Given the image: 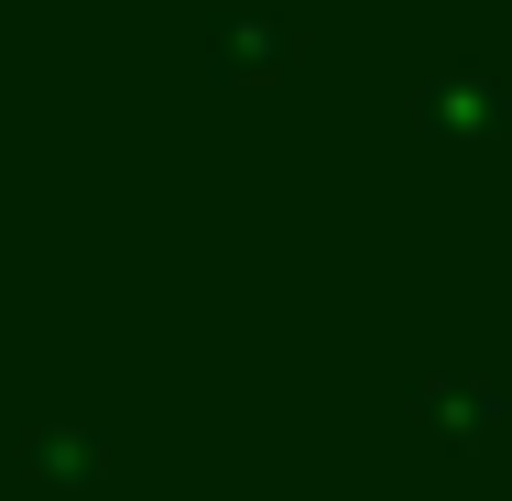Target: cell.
<instances>
[{"label":"cell","instance_id":"cell-1","mask_svg":"<svg viewBox=\"0 0 512 501\" xmlns=\"http://www.w3.org/2000/svg\"><path fill=\"white\" fill-rule=\"evenodd\" d=\"M414 120H425V131H458V142H491V131L512 120V88H502V66H480V55L436 66V77L414 88Z\"/></svg>","mask_w":512,"mask_h":501},{"label":"cell","instance_id":"cell-2","mask_svg":"<svg viewBox=\"0 0 512 501\" xmlns=\"http://www.w3.org/2000/svg\"><path fill=\"white\" fill-rule=\"evenodd\" d=\"M425 414L458 436V447H480V436H502V414H512V393H502V371H480V360H447V371H425Z\"/></svg>","mask_w":512,"mask_h":501}]
</instances>
